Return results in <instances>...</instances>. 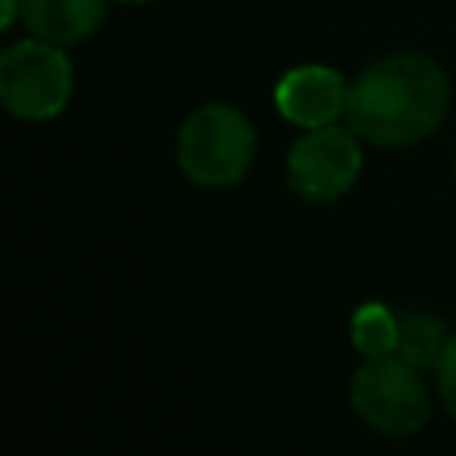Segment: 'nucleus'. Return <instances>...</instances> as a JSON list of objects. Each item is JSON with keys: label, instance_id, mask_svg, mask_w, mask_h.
<instances>
[{"label": "nucleus", "instance_id": "nucleus-11", "mask_svg": "<svg viewBox=\"0 0 456 456\" xmlns=\"http://www.w3.org/2000/svg\"><path fill=\"white\" fill-rule=\"evenodd\" d=\"M21 14V0H0V28H7Z\"/></svg>", "mask_w": 456, "mask_h": 456}, {"label": "nucleus", "instance_id": "nucleus-7", "mask_svg": "<svg viewBox=\"0 0 456 456\" xmlns=\"http://www.w3.org/2000/svg\"><path fill=\"white\" fill-rule=\"evenodd\" d=\"M107 14V0H21V21L36 39L68 46L86 39Z\"/></svg>", "mask_w": 456, "mask_h": 456}, {"label": "nucleus", "instance_id": "nucleus-3", "mask_svg": "<svg viewBox=\"0 0 456 456\" xmlns=\"http://www.w3.org/2000/svg\"><path fill=\"white\" fill-rule=\"evenodd\" d=\"M349 403L370 431L388 438L417 435L431 417V395L420 370L399 356L367 360L349 381Z\"/></svg>", "mask_w": 456, "mask_h": 456}, {"label": "nucleus", "instance_id": "nucleus-1", "mask_svg": "<svg viewBox=\"0 0 456 456\" xmlns=\"http://www.w3.org/2000/svg\"><path fill=\"white\" fill-rule=\"evenodd\" d=\"M452 86L424 53H388L367 64L349 86L346 121L374 146H413L449 114Z\"/></svg>", "mask_w": 456, "mask_h": 456}, {"label": "nucleus", "instance_id": "nucleus-12", "mask_svg": "<svg viewBox=\"0 0 456 456\" xmlns=\"http://www.w3.org/2000/svg\"><path fill=\"white\" fill-rule=\"evenodd\" d=\"M125 4H146V0H125Z\"/></svg>", "mask_w": 456, "mask_h": 456}, {"label": "nucleus", "instance_id": "nucleus-6", "mask_svg": "<svg viewBox=\"0 0 456 456\" xmlns=\"http://www.w3.org/2000/svg\"><path fill=\"white\" fill-rule=\"evenodd\" d=\"M349 82L328 64H299L274 86V107L299 128H324L346 114Z\"/></svg>", "mask_w": 456, "mask_h": 456}, {"label": "nucleus", "instance_id": "nucleus-4", "mask_svg": "<svg viewBox=\"0 0 456 456\" xmlns=\"http://www.w3.org/2000/svg\"><path fill=\"white\" fill-rule=\"evenodd\" d=\"M75 89L68 53L46 39H21L0 53V107L25 121L57 118Z\"/></svg>", "mask_w": 456, "mask_h": 456}, {"label": "nucleus", "instance_id": "nucleus-2", "mask_svg": "<svg viewBox=\"0 0 456 456\" xmlns=\"http://www.w3.org/2000/svg\"><path fill=\"white\" fill-rule=\"evenodd\" d=\"M256 153V132L239 107L207 103L178 132V167L203 189H228L246 178Z\"/></svg>", "mask_w": 456, "mask_h": 456}, {"label": "nucleus", "instance_id": "nucleus-8", "mask_svg": "<svg viewBox=\"0 0 456 456\" xmlns=\"http://www.w3.org/2000/svg\"><path fill=\"white\" fill-rule=\"evenodd\" d=\"M449 342H452V335H449V328L438 317H431L424 310H410V314L399 317L395 356L413 363L417 370H435Z\"/></svg>", "mask_w": 456, "mask_h": 456}, {"label": "nucleus", "instance_id": "nucleus-5", "mask_svg": "<svg viewBox=\"0 0 456 456\" xmlns=\"http://www.w3.org/2000/svg\"><path fill=\"white\" fill-rule=\"evenodd\" d=\"M360 167H363V150L356 142V132L338 125L306 128V135L292 142L285 160L289 189L306 203L342 200L356 185Z\"/></svg>", "mask_w": 456, "mask_h": 456}, {"label": "nucleus", "instance_id": "nucleus-10", "mask_svg": "<svg viewBox=\"0 0 456 456\" xmlns=\"http://www.w3.org/2000/svg\"><path fill=\"white\" fill-rule=\"evenodd\" d=\"M435 378H438V395H442V406L449 410V417L456 420V335L452 342L445 346L438 367H435Z\"/></svg>", "mask_w": 456, "mask_h": 456}, {"label": "nucleus", "instance_id": "nucleus-9", "mask_svg": "<svg viewBox=\"0 0 456 456\" xmlns=\"http://www.w3.org/2000/svg\"><path fill=\"white\" fill-rule=\"evenodd\" d=\"M349 335L353 346L367 356V360H381V356H395V342H399V317L381 306V303H363L353 321H349Z\"/></svg>", "mask_w": 456, "mask_h": 456}]
</instances>
